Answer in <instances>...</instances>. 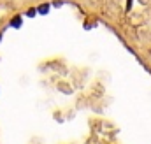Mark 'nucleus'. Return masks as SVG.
<instances>
[{
	"label": "nucleus",
	"instance_id": "f257e3e1",
	"mask_svg": "<svg viewBox=\"0 0 151 144\" xmlns=\"http://www.w3.org/2000/svg\"><path fill=\"white\" fill-rule=\"evenodd\" d=\"M11 27H14V28H18V27H21V18L19 16H16L12 21H11Z\"/></svg>",
	"mask_w": 151,
	"mask_h": 144
},
{
	"label": "nucleus",
	"instance_id": "f03ea898",
	"mask_svg": "<svg viewBox=\"0 0 151 144\" xmlns=\"http://www.w3.org/2000/svg\"><path fill=\"white\" fill-rule=\"evenodd\" d=\"M37 11H39V14H47V11H49V5H47V4H44V5H40V7H39Z\"/></svg>",
	"mask_w": 151,
	"mask_h": 144
},
{
	"label": "nucleus",
	"instance_id": "7ed1b4c3",
	"mask_svg": "<svg viewBox=\"0 0 151 144\" xmlns=\"http://www.w3.org/2000/svg\"><path fill=\"white\" fill-rule=\"evenodd\" d=\"M34 14H35V9H30V11H28V16H30V18H32V16H34Z\"/></svg>",
	"mask_w": 151,
	"mask_h": 144
},
{
	"label": "nucleus",
	"instance_id": "20e7f679",
	"mask_svg": "<svg viewBox=\"0 0 151 144\" xmlns=\"http://www.w3.org/2000/svg\"><path fill=\"white\" fill-rule=\"evenodd\" d=\"M0 39H2V34H0Z\"/></svg>",
	"mask_w": 151,
	"mask_h": 144
}]
</instances>
